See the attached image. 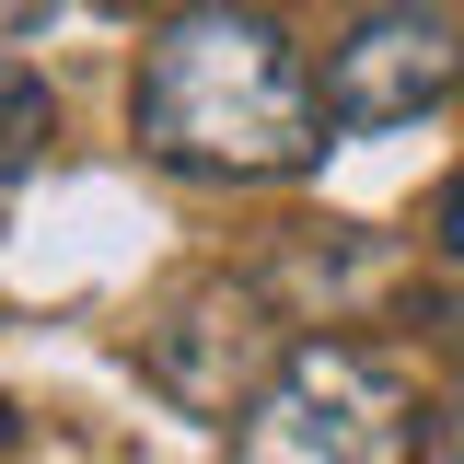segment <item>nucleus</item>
Returning a JSON list of instances; mask_svg holds the SVG:
<instances>
[{
    "label": "nucleus",
    "mask_w": 464,
    "mask_h": 464,
    "mask_svg": "<svg viewBox=\"0 0 464 464\" xmlns=\"http://www.w3.org/2000/svg\"><path fill=\"white\" fill-rule=\"evenodd\" d=\"M128 128L163 174H198V186H290L337 140L325 70L256 0H174L140 47Z\"/></svg>",
    "instance_id": "1"
},
{
    "label": "nucleus",
    "mask_w": 464,
    "mask_h": 464,
    "mask_svg": "<svg viewBox=\"0 0 464 464\" xmlns=\"http://www.w3.org/2000/svg\"><path fill=\"white\" fill-rule=\"evenodd\" d=\"M430 383L383 337H290V360L232 418V464H418Z\"/></svg>",
    "instance_id": "2"
},
{
    "label": "nucleus",
    "mask_w": 464,
    "mask_h": 464,
    "mask_svg": "<svg viewBox=\"0 0 464 464\" xmlns=\"http://www.w3.org/2000/svg\"><path fill=\"white\" fill-rule=\"evenodd\" d=\"M128 360H140V383L163 406L232 430V418L256 406V383L290 360V314L267 302L256 267H198V279H174L163 302H151V325L128 337Z\"/></svg>",
    "instance_id": "3"
},
{
    "label": "nucleus",
    "mask_w": 464,
    "mask_h": 464,
    "mask_svg": "<svg viewBox=\"0 0 464 464\" xmlns=\"http://www.w3.org/2000/svg\"><path fill=\"white\" fill-rule=\"evenodd\" d=\"M464 93V12L453 0H360L325 35V116L348 140L418 128Z\"/></svg>",
    "instance_id": "4"
},
{
    "label": "nucleus",
    "mask_w": 464,
    "mask_h": 464,
    "mask_svg": "<svg viewBox=\"0 0 464 464\" xmlns=\"http://www.w3.org/2000/svg\"><path fill=\"white\" fill-rule=\"evenodd\" d=\"M256 279H267V302L302 325V314H348V302H372V290L395 279V256H383L360 221H302L290 244L256 256Z\"/></svg>",
    "instance_id": "5"
},
{
    "label": "nucleus",
    "mask_w": 464,
    "mask_h": 464,
    "mask_svg": "<svg viewBox=\"0 0 464 464\" xmlns=\"http://www.w3.org/2000/svg\"><path fill=\"white\" fill-rule=\"evenodd\" d=\"M47 140H58V93L35 70H0V186H24L47 163Z\"/></svg>",
    "instance_id": "6"
},
{
    "label": "nucleus",
    "mask_w": 464,
    "mask_h": 464,
    "mask_svg": "<svg viewBox=\"0 0 464 464\" xmlns=\"http://www.w3.org/2000/svg\"><path fill=\"white\" fill-rule=\"evenodd\" d=\"M418 464H464V360H441V395H430V453Z\"/></svg>",
    "instance_id": "7"
},
{
    "label": "nucleus",
    "mask_w": 464,
    "mask_h": 464,
    "mask_svg": "<svg viewBox=\"0 0 464 464\" xmlns=\"http://www.w3.org/2000/svg\"><path fill=\"white\" fill-rule=\"evenodd\" d=\"M430 244H441V267H464V174L441 186V209H430Z\"/></svg>",
    "instance_id": "8"
},
{
    "label": "nucleus",
    "mask_w": 464,
    "mask_h": 464,
    "mask_svg": "<svg viewBox=\"0 0 464 464\" xmlns=\"http://www.w3.org/2000/svg\"><path fill=\"white\" fill-rule=\"evenodd\" d=\"M58 24V0H0V35H47Z\"/></svg>",
    "instance_id": "9"
},
{
    "label": "nucleus",
    "mask_w": 464,
    "mask_h": 464,
    "mask_svg": "<svg viewBox=\"0 0 464 464\" xmlns=\"http://www.w3.org/2000/svg\"><path fill=\"white\" fill-rule=\"evenodd\" d=\"M12 430H24V418H12V406H0V441H12Z\"/></svg>",
    "instance_id": "10"
}]
</instances>
